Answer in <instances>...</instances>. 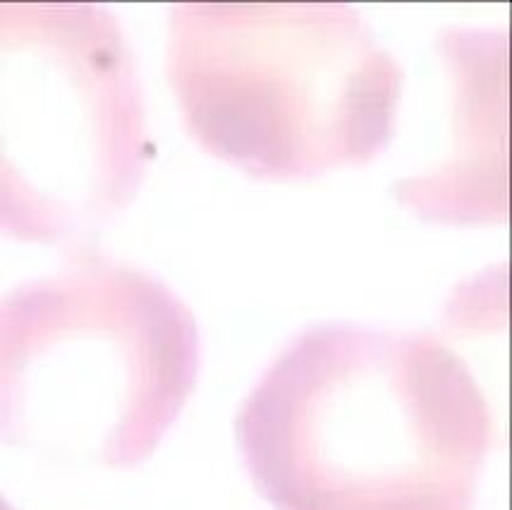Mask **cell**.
Listing matches in <instances>:
<instances>
[{
  "instance_id": "6da1fadb",
  "label": "cell",
  "mask_w": 512,
  "mask_h": 510,
  "mask_svg": "<svg viewBox=\"0 0 512 510\" xmlns=\"http://www.w3.org/2000/svg\"><path fill=\"white\" fill-rule=\"evenodd\" d=\"M235 434L276 510H474L496 422L438 338L321 324L271 362Z\"/></svg>"
},
{
  "instance_id": "7a4b0ae2",
  "label": "cell",
  "mask_w": 512,
  "mask_h": 510,
  "mask_svg": "<svg viewBox=\"0 0 512 510\" xmlns=\"http://www.w3.org/2000/svg\"><path fill=\"white\" fill-rule=\"evenodd\" d=\"M168 80L213 159L297 182L379 159L405 72L350 5L178 3Z\"/></svg>"
},
{
  "instance_id": "3957f363",
  "label": "cell",
  "mask_w": 512,
  "mask_h": 510,
  "mask_svg": "<svg viewBox=\"0 0 512 510\" xmlns=\"http://www.w3.org/2000/svg\"><path fill=\"white\" fill-rule=\"evenodd\" d=\"M118 24L96 8L0 10V223L60 238L130 202L149 161Z\"/></svg>"
}]
</instances>
